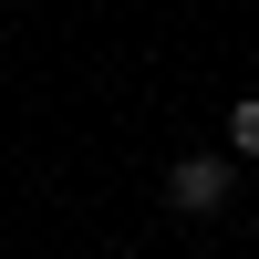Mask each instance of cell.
I'll return each mask as SVG.
<instances>
[{
  "mask_svg": "<svg viewBox=\"0 0 259 259\" xmlns=\"http://www.w3.org/2000/svg\"><path fill=\"white\" fill-rule=\"evenodd\" d=\"M228 187H239L228 156H177V166H166V207H177V218H218Z\"/></svg>",
  "mask_w": 259,
  "mask_h": 259,
  "instance_id": "6da1fadb",
  "label": "cell"
},
{
  "mask_svg": "<svg viewBox=\"0 0 259 259\" xmlns=\"http://www.w3.org/2000/svg\"><path fill=\"white\" fill-rule=\"evenodd\" d=\"M228 156H259V94L228 104Z\"/></svg>",
  "mask_w": 259,
  "mask_h": 259,
  "instance_id": "7a4b0ae2",
  "label": "cell"
}]
</instances>
